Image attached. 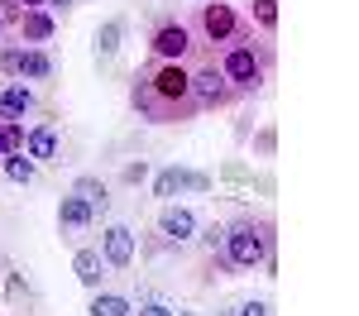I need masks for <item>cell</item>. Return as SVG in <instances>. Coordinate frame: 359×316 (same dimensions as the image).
<instances>
[{"instance_id":"cell-1","label":"cell","mask_w":359,"mask_h":316,"mask_svg":"<svg viewBox=\"0 0 359 316\" xmlns=\"http://www.w3.org/2000/svg\"><path fill=\"white\" fill-rule=\"evenodd\" d=\"M130 106L149 125H187L196 120V96H192V67L187 62H144L130 77Z\"/></svg>"},{"instance_id":"cell-2","label":"cell","mask_w":359,"mask_h":316,"mask_svg":"<svg viewBox=\"0 0 359 316\" xmlns=\"http://www.w3.org/2000/svg\"><path fill=\"white\" fill-rule=\"evenodd\" d=\"M225 259L235 273H254L264 268L269 278L278 273V226L273 216H254V211H240L230 226H225Z\"/></svg>"},{"instance_id":"cell-3","label":"cell","mask_w":359,"mask_h":316,"mask_svg":"<svg viewBox=\"0 0 359 316\" xmlns=\"http://www.w3.org/2000/svg\"><path fill=\"white\" fill-rule=\"evenodd\" d=\"M216 67L225 72V82L240 91V101L245 96H259L264 86L273 82V67H278V48H273V39H254L249 34L245 43H230V48H221L216 53Z\"/></svg>"},{"instance_id":"cell-4","label":"cell","mask_w":359,"mask_h":316,"mask_svg":"<svg viewBox=\"0 0 359 316\" xmlns=\"http://www.w3.org/2000/svg\"><path fill=\"white\" fill-rule=\"evenodd\" d=\"M192 34H196V48H211V57L230 48V43H245L254 25L245 20V10L240 5H230V0H201L192 10Z\"/></svg>"},{"instance_id":"cell-5","label":"cell","mask_w":359,"mask_h":316,"mask_svg":"<svg viewBox=\"0 0 359 316\" xmlns=\"http://www.w3.org/2000/svg\"><path fill=\"white\" fill-rule=\"evenodd\" d=\"M201 48H196V34L187 20H177V15H168V20H158V25L149 29V57L154 62H187V57H196Z\"/></svg>"},{"instance_id":"cell-6","label":"cell","mask_w":359,"mask_h":316,"mask_svg":"<svg viewBox=\"0 0 359 316\" xmlns=\"http://www.w3.org/2000/svg\"><path fill=\"white\" fill-rule=\"evenodd\" d=\"M192 96H196V111H230V106H240V91L225 82L216 57H206V62L192 67Z\"/></svg>"},{"instance_id":"cell-7","label":"cell","mask_w":359,"mask_h":316,"mask_svg":"<svg viewBox=\"0 0 359 316\" xmlns=\"http://www.w3.org/2000/svg\"><path fill=\"white\" fill-rule=\"evenodd\" d=\"M0 72L10 77V82H43V77H53V57L43 53V48H20V43H10V48H0Z\"/></svg>"},{"instance_id":"cell-8","label":"cell","mask_w":359,"mask_h":316,"mask_svg":"<svg viewBox=\"0 0 359 316\" xmlns=\"http://www.w3.org/2000/svg\"><path fill=\"white\" fill-rule=\"evenodd\" d=\"M91 226H96V211H91L77 192H67V197L57 201V235H62V245L77 249L86 235H91Z\"/></svg>"},{"instance_id":"cell-9","label":"cell","mask_w":359,"mask_h":316,"mask_svg":"<svg viewBox=\"0 0 359 316\" xmlns=\"http://www.w3.org/2000/svg\"><path fill=\"white\" fill-rule=\"evenodd\" d=\"M101 259H106V268H130L135 263V230L106 226L101 230Z\"/></svg>"},{"instance_id":"cell-10","label":"cell","mask_w":359,"mask_h":316,"mask_svg":"<svg viewBox=\"0 0 359 316\" xmlns=\"http://www.w3.org/2000/svg\"><path fill=\"white\" fill-rule=\"evenodd\" d=\"M15 29H20V43L43 48V43L57 34V20L48 15V10H39V5H34V10H25V15H20V25H15Z\"/></svg>"},{"instance_id":"cell-11","label":"cell","mask_w":359,"mask_h":316,"mask_svg":"<svg viewBox=\"0 0 359 316\" xmlns=\"http://www.w3.org/2000/svg\"><path fill=\"white\" fill-rule=\"evenodd\" d=\"M72 273H77V283H82V287L101 292V283H106V259H101V249L77 245V249H72Z\"/></svg>"},{"instance_id":"cell-12","label":"cell","mask_w":359,"mask_h":316,"mask_svg":"<svg viewBox=\"0 0 359 316\" xmlns=\"http://www.w3.org/2000/svg\"><path fill=\"white\" fill-rule=\"evenodd\" d=\"M158 235L172 240V245H182V240H192L196 235V216L187 206H163V216H158Z\"/></svg>"},{"instance_id":"cell-13","label":"cell","mask_w":359,"mask_h":316,"mask_svg":"<svg viewBox=\"0 0 359 316\" xmlns=\"http://www.w3.org/2000/svg\"><path fill=\"white\" fill-rule=\"evenodd\" d=\"M34 106H39V101H34V91H29L25 82L0 86V120H25Z\"/></svg>"},{"instance_id":"cell-14","label":"cell","mask_w":359,"mask_h":316,"mask_svg":"<svg viewBox=\"0 0 359 316\" xmlns=\"http://www.w3.org/2000/svg\"><path fill=\"white\" fill-rule=\"evenodd\" d=\"M25 153L34 158V163H53L57 158V130L53 125H34V130H25Z\"/></svg>"},{"instance_id":"cell-15","label":"cell","mask_w":359,"mask_h":316,"mask_svg":"<svg viewBox=\"0 0 359 316\" xmlns=\"http://www.w3.org/2000/svg\"><path fill=\"white\" fill-rule=\"evenodd\" d=\"M187 187H192V172H187V168H177V163H172V168H163L158 177H154V197H163V201L182 197Z\"/></svg>"},{"instance_id":"cell-16","label":"cell","mask_w":359,"mask_h":316,"mask_svg":"<svg viewBox=\"0 0 359 316\" xmlns=\"http://www.w3.org/2000/svg\"><path fill=\"white\" fill-rule=\"evenodd\" d=\"M120 39H125V20H106V25L91 34V53L96 57H115L120 53Z\"/></svg>"},{"instance_id":"cell-17","label":"cell","mask_w":359,"mask_h":316,"mask_svg":"<svg viewBox=\"0 0 359 316\" xmlns=\"http://www.w3.org/2000/svg\"><path fill=\"white\" fill-rule=\"evenodd\" d=\"M72 192H77V197H82L91 211H106V206H111V197H106V182H101V177H91V172H82V177L72 182Z\"/></svg>"},{"instance_id":"cell-18","label":"cell","mask_w":359,"mask_h":316,"mask_svg":"<svg viewBox=\"0 0 359 316\" xmlns=\"http://www.w3.org/2000/svg\"><path fill=\"white\" fill-rule=\"evenodd\" d=\"M249 25H259V34L264 39H273L278 34V0H249Z\"/></svg>"},{"instance_id":"cell-19","label":"cell","mask_w":359,"mask_h":316,"mask_svg":"<svg viewBox=\"0 0 359 316\" xmlns=\"http://www.w3.org/2000/svg\"><path fill=\"white\" fill-rule=\"evenodd\" d=\"M86 312L91 316H135V307H130V297H120V292H96Z\"/></svg>"},{"instance_id":"cell-20","label":"cell","mask_w":359,"mask_h":316,"mask_svg":"<svg viewBox=\"0 0 359 316\" xmlns=\"http://www.w3.org/2000/svg\"><path fill=\"white\" fill-rule=\"evenodd\" d=\"M0 172H5L10 182L29 187V182H34V158H29V153H5V158H0Z\"/></svg>"},{"instance_id":"cell-21","label":"cell","mask_w":359,"mask_h":316,"mask_svg":"<svg viewBox=\"0 0 359 316\" xmlns=\"http://www.w3.org/2000/svg\"><path fill=\"white\" fill-rule=\"evenodd\" d=\"M5 153H25V125L20 120H0V158Z\"/></svg>"},{"instance_id":"cell-22","label":"cell","mask_w":359,"mask_h":316,"mask_svg":"<svg viewBox=\"0 0 359 316\" xmlns=\"http://www.w3.org/2000/svg\"><path fill=\"white\" fill-rule=\"evenodd\" d=\"M25 10H29L25 0H0V20H5V29L20 25V15H25Z\"/></svg>"},{"instance_id":"cell-23","label":"cell","mask_w":359,"mask_h":316,"mask_svg":"<svg viewBox=\"0 0 359 316\" xmlns=\"http://www.w3.org/2000/svg\"><path fill=\"white\" fill-rule=\"evenodd\" d=\"M201 245H206V249H221V245H225V226H221V221H211V226L201 230Z\"/></svg>"},{"instance_id":"cell-24","label":"cell","mask_w":359,"mask_h":316,"mask_svg":"<svg viewBox=\"0 0 359 316\" xmlns=\"http://www.w3.org/2000/svg\"><path fill=\"white\" fill-rule=\"evenodd\" d=\"M120 177H125V182H144V177H149V163H144V158H139V163H125Z\"/></svg>"},{"instance_id":"cell-25","label":"cell","mask_w":359,"mask_h":316,"mask_svg":"<svg viewBox=\"0 0 359 316\" xmlns=\"http://www.w3.org/2000/svg\"><path fill=\"white\" fill-rule=\"evenodd\" d=\"M139 316H177V312L163 307V302H139Z\"/></svg>"},{"instance_id":"cell-26","label":"cell","mask_w":359,"mask_h":316,"mask_svg":"<svg viewBox=\"0 0 359 316\" xmlns=\"http://www.w3.org/2000/svg\"><path fill=\"white\" fill-rule=\"evenodd\" d=\"M269 312H273L269 302H245V307H240V312H235V316H269Z\"/></svg>"},{"instance_id":"cell-27","label":"cell","mask_w":359,"mask_h":316,"mask_svg":"<svg viewBox=\"0 0 359 316\" xmlns=\"http://www.w3.org/2000/svg\"><path fill=\"white\" fill-rule=\"evenodd\" d=\"M43 10L57 20V15H67V10H72V0H43Z\"/></svg>"},{"instance_id":"cell-28","label":"cell","mask_w":359,"mask_h":316,"mask_svg":"<svg viewBox=\"0 0 359 316\" xmlns=\"http://www.w3.org/2000/svg\"><path fill=\"white\" fill-rule=\"evenodd\" d=\"M25 5H29V10H34V5H39V10H43V0H25Z\"/></svg>"},{"instance_id":"cell-29","label":"cell","mask_w":359,"mask_h":316,"mask_svg":"<svg viewBox=\"0 0 359 316\" xmlns=\"http://www.w3.org/2000/svg\"><path fill=\"white\" fill-rule=\"evenodd\" d=\"M177 316H196V312H177Z\"/></svg>"},{"instance_id":"cell-30","label":"cell","mask_w":359,"mask_h":316,"mask_svg":"<svg viewBox=\"0 0 359 316\" xmlns=\"http://www.w3.org/2000/svg\"><path fill=\"white\" fill-rule=\"evenodd\" d=\"M0 34H5V20H0Z\"/></svg>"},{"instance_id":"cell-31","label":"cell","mask_w":359,"mask_h":316,"mask_svg":"<svg viewBox=\"0 0 359 316\" xmlns=\"http://www.w3.org/2000/svg\"><path fill=\"white\" fill-rule=\"evenodd\" d=\"M187 5H201V0H187Z\"/></svg>"}]
</instances>
